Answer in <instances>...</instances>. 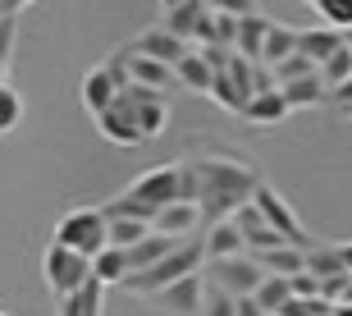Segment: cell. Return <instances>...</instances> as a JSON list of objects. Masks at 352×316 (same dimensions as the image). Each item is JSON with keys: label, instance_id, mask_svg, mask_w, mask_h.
<instances>
[{"label": "cell", "instance_id": "44", "mask_svg": "<svg viewBox=\"0 0 352 316\" xmlns=\"http://www.w3.org/2000/svg\"><path fill=\"white\" fill-rule=\"evenodd\" d=\"M0 316H5V312H0Z\"/></svg>", "mask_w": 352, "mask_h": 316}, {"label": "cell", "instance_id": "8", "mask_svg": "<svg viewBox=\"0 0 352 316\" xmlns=\"http://www.w3.org/2000/svg\"><path fill=\"white\" fill-rule=\"evenodd\" d=\"M96 129H101L105 143H119V147H142V129H138V105L129 101V92H119L115 101L105 105L96 115Z\"/></svg>", "mask_w": 352, "mask_h": 316}, {"label": "cell", "instance_id": "42", "mask_svg": "<svg viewBox=\"0 0 352 316\" xmlns=\"http://www.w3.org/2000/svg\"><path fill=\"white\" fill-rule=\"evenodd\" d=\"M343 46H348V51H352V28H348V32H343Z\"/></svg>", "mask_w": 352, "mask_h": 316}, {"label": "cell", "instance_id": "33", "mask_svg": "<svg viewBox=\"0 0 352 316\" xmlns=\"http://www.w3.org/2000/svg\"><path fill=\"white\" fill-rule=\"evenodd\" d=\"M19 119H23V96L14 92L10 83H0V138L19 129Z\"/></svg>", "mask_w": 352, "mask_h": 316}, {"label": "cell", "instance_id": "26", "mask_svg": "<svg viewBox=\"0 0 352 316\" xmlns=\"http://www.w3.org/2000/svg\"><path fill=\"white\" fill-rule=\"evenodd\" d=\"M210 78H215V74H210V69H206V60L197 55V46H192L188 55H183L179 65H174V83L192 87V92H210Z\"/></svg>", "mask_w": 352, "mask_h": 316}, {"label": "cell", "instance_id": "6", "mask_svg": "<svg viewBox=\"0 0 352 316\" xmlns=\"http://www.w3.org/2000/svg\"><path fill=\"white\" fill-rule=\"evenodd\" d=\"M41 275H46V289H51L55 298H69V293H78L91 280V262L82 257V252H69V248H60V243H46V252H41Z\"/></svg>", "mask_w": 352, "mask_h": 316}, {"label": "cell", "instance_id": "20", "mask_svg": "<svg viewBox=\"0 0 352 316\" xmlns=\"http://www.w3.org/2000/svg\"><path fill=\"white\" fill-rule=\"evenodd\" d=\"M288 55H298V28L270 23V32H265V46H261V60H256V65L274 69V65H284Z\"/></svg>", "mask_w": 352, "mask_h": 316}, {"label": "cell", "instance_id": "43", "mask_svg": "<svg viewBox=\"0 0 352 316\" xmlns=\"http://www.w3.org/2000/svg\"><path fill=\"white\" fill-rule=\"evenodd\" d=\"M343 115H348V119H352V110H343Z\"/></svg>", "mask_w": 352, "mask_h": 316}, {"label": "cell", "instance_id": "25", "mask_svg": "<svg viewBox=\"0 0 352 316\" xmlns=\"http://www.w3.org/2000/svg\"><path fill=\"white\" fill-rule=\"evenodd\" d=\"M293 110L284 105V96L279 92H261V96H252L248 105H243V119L248 124H279V119H288Z\"/></svg>", "mask_w": 352, "mask_h": 316}, {"label": "cell", "instance_id": "28", "mask_svg": "<svg viewBox=\"0 0 352 316\" xmlns=\"http://www.w3.org/2000/svg\"><path fill=\"white\" fill-rule=\"evenodd\" d=\"M105 215V220H142V224H151L156 220V211H146L138 198H129V193H119V198H105L101 207H96Z\"/></svg>", "mask_w": 352, "mask_h": 316}, {"label": "cell", "instance_id": "4", "mask_svg": "<svg viewBox=\"0 0 352 316\" xmlns=\"http://www.w3.org/2000/svg\"><path fill=\"white\" fill-rule=\"evenodd\" d=\"M51 243H60V248L69 252H82V257H96V252H105L110 243H105V215L96 207H78L69 211V215H60V224H55V238Z\"/></svg>", "mask_w": 352, "mask_h": 316}, {"label": "cell", "instance_id": "23", "mask_svg": "<svg viewBox=\"0 0 352 316\" xmlns=\"http://www.w3.org/2000/svg\"><path fill=\"white\" fill-rule=\"evenodd\" d=\"M252 257V252H248ZM252 262L261 266V275H274V280H293L302 275V252L298 248H274V252H256Z\"/></svg>", "mask_w": 352, "mask_h": 316}, {"label": "cell", "instance_id": "24", "mask_svg": "<svg viewBox=\"0 0 352 316\" xmlns=\"http://www.w3.org/2000/svg\"><path fill=\"white\" fill-rule=\"evenodd\" d=\"M78 96H82V105H87L91 115H101V110H105L110 101H115L119 92H115V83L105 78V69L96 65L91 74H82V83H78Z\"/></svg>", "mask_w": 352, "mask_h": 316}, {"label": "cell", "instance_id": "14", "mask_svg": "<svg viewBox=\"0 0 352 316\" xmlns=\"http://www.w3.org/2000/svg\"><path fill=\"white\" fill-rule=\"evenodd\" d=\"M124 60H129V87H146V92H160L174 87V69L170 65H156V60H146V55H133L124 46Z\"/></svg>", "mask_w": 352, "mask_h": 316}, {"label": "cell", "instance_id": "35", "mask_svg": "<svg viewBox=\"0 0 352 316\" xmlns=\"http://www.w3.org/2000/svg\"><path fill=\"white\" fill-rule=\"evenodd\" d=\"M274 87H284V83H302V78H316V65L311 60H302V55H288L284 65H274Z\"/></svg>", "mask_w": 352, "mask_h": 316}, {"label": "cell", "instance_id": "5", "mask_svg": "<svg viewBox=\"0 0 352 316\" xmlns=\"http://www.w3.org/2000/svg\"><path fill=\"white\" fill-rule=\"evenodd\" d=\"M252 207L261 211V220L270 224V229H274L279 238H284L288 248L307 252V248L316 243V238L307 234V229H302V220L293 215V207H288V198H284V193H279L274 184H265V179H261V184H256V193H252Z\"/></svg>", "mask_w": 352, "mask_h": 316}, {"label": "cell", "instance_id": "10", "mask_svg": "<svg viewBox=\"0 0 352 316\" xmlns=\"http://www.w3.org/2000/svg\"><path fill=\"white\" fill-rule=\"evenodd\" d=\"M201 293H206V280H201V275H188V280L165 284L160 293H151L146 303L160 307V312H170V316H201Z\"/></svg>", "mask_w": 352, "mask_h": 316}, {"label": "cell", "instance_id": "22", "mask_svg": "<svg viewBox=\"0 0 352 316\" xmlns=\"http://www.w3.org/2000/svg\"><path fill=\"white\" fill-rule=\"evenodd\" d=\"M101 312H105V284H96V280H87L78 293L60 298V316H101Z\"/></svg>", "mask_w": 352, "mask_h": 316}, {"label": "cell", "instance_id": "41", "mask_svg": "<svg viewBox=\"0 0 352 316\" xmlns=\"http://www.w3.org/2000/svg\"><path fill=\"white\" fill-rule=\"evenodd\" d=\"M339 257H343V271L352 275V243H339Z\"/></svg>", "mask_w": 352, "mask_h": 316}, {"label": "cell", "instance_id": "38", "mask_svg": "<svg viewBox=\"0 0 352 316\" xmlns=\"http://www.w3.org/2000/svg\"><path fill=\"white\" fill-rule=\"evenodd\" d=\"M288 289H293V298H320V280L302 271V275H293V280H288Z\"/></svg>", "mask_w": 352, "mask_h": 316}, {"label": "cell", "instance_id": "2", "mask_svg": "<svg viewBox=\"0 0 352 316\" xmlns=\"http://www.w3.org/2000/svg\"><path fill=\"white\" fill-rule=\"evenodd\" d=\"M201 266H206V252H201V238H183L179 248L170 252V257H160L151 271H138V275H129L119 289L138 293V298H151V293H160L165 284H174V280H188V275H201Z\"/></svg>", "mask_w": 352, "mask_h": 316}, {"label": "cell", "instance_id": "15", "mask_svg": "<svg viewBox=\"0 0 352 316\" xmlns=\"http://www.w3.org/2000/svg\"><path fill=\"white\" fill-rule=\"evenodd\" d=\"M201 224V215H197V207H188V202H174V207L156 211V220H151V234L160 238H174V243H183V238H192V229Z\"/></svg>", "mask_w": 352, "mask_h": 316}, {"label": "cell", "instance_id": "21", "mask_svg": "<svg viewBox=\"0 0 352 316\" xmlns=\"http://www.w3.org/2000/svg\"><path fill=\"white\" fill-rule=\"evenodd\" d=\"M274 92L284 96L288 110H311V105L329 101V87L320 83V74H316V78H302V83H284V87H274Z\"/></svg>", "mask_w": 352, "mask_h": 316}, {"label": "cell", "instance_id": "18", "mask_svg": "<svg viewBox=\"0 0 352 316\" xmlns=\"http://www.w3.org/2000/svg\"><path fill=\"white\" fill-rule=\"evenodd\" d=\"M201 252H206V262H224V257H243V238H238L234 220H215L201 238Z\"/></svg>", "mask_w": 352, "mask_h": 316}, {"label": "cell", "instance_id": "27", "mask_svg": "<svg viewBox=\"0 0 352 316\" xmlns=\"http://www.w3.org/2000/svg\"><path fill=\"white\" fill-rule=\"evenodd\" d=\"M91 280L96 284H124L129 280V262H124V252L119 248H105L91 257Z\"/></svg>", "mask_w": 352, "mask_h": 316}, {"label": "cell", "instance_id": "31", "mask_svg": "<svg viewBox=\"0 0 352 316\" xmlns=\"http://www.w3.org/2000/svg\"><path fill=\"white\" fill-rule=\"evenodd\" d=\"M151 234V224H142V220H105V243L110 248H133V243H142V238Z\"/></svg>", "mask_w": 352, "mask_h": 316}, {"label": "cell", "instance_id": "30", "mask_svg": "<svg viewBox=\"0 0 352 316\" xmlns=\"http://www.w3.org/2000/svg\"><path fill=\"white\" fill-rule=\"evenodd\" d=\"M256 298V307H261L265 316H279L288 307V298H293V289H288V280H274V275H265L261 280V289L252 293Z\"/></svg>", "mask_w": 352, "mask_h": 316}, {"label": "cell", "instance_id": "9", "mask_svg": "<svg viewBox=\"0 0 352 316\" xmlns=\"http://www.w3.org/2000/svg\"><path fill=\"white\" fill-rule=\"evenodd\" d=\"M129 198H138L146 211H165L179 202V160L170 165H156V170H146L142 179H133Z\"/></svg>", "mask_w": 352, "mask_h": 316}, {"label": "cell", "instance_id": "34", "mask_svg": "<svg viewBox=\"0 0 352 316\" xmlns=\"http://www.w3.org/2000/svg\"><path fill=\"white\" fill-rule=\"evenodd\" d=\"M316 14H320L325 28H334V32H348L352 28V0H316Z\"/></svg>", "mask_w": 352, "mask_h": 316}, {"label": "cell", "instance_id": "19", "mask_svg": "<svg viewBox=\"0 0 352 316\" xmlns=\"http://www.w3.org/2000/svg\"><path fill=\"white\" fill-rule=\"evenodd\" d=\"M174 248H179V243H174V238L146 234L142 243H133V248H124V262H129V275H138V271H151V266H156L160 257H170Z\"/></svg>", "mask_w": 352, "mask_h": 316}, {"label": "cell", "instance_id": "36", "mask_svg": "<svg viewBox=\"0 0 352 316\" xmlns=\"http://www.w3.org/2000/svg\"><path fill=\"white\" fill-rule=\"evenodd\" d=\"M210 101L220 105V110H229V115H243V96L234 92V83H229V74H215V78H210Z\"/></svg>", "mask_w": 352, "mask_h": 316}, {"label": "cell", "instance_id": "39", "mask_svg": "<svg viewBox=\"0 0 352 316\" xmlns=\"http://www.w3.org/2000/svg\"><path fill=\"white\" fill-rule=\"evenodd\" d=\"M329 101L339 105V110H352V78H348V83H339V87L329 92Z\"/></svg>", "mask_w": 352, "mask_h": 316}, {"label": "cell", "instance_id": "37", "mask_svg": "<svg viewBox=\"0 0 352 316\" xmlns=\"http://www.w3.org/2000/svg\"><path fill=\"white\" fill-rule=\"evenodd\" d=\"M201 280H206V275H201ZM234 303H238V298H229L224 289H215V284L206 280V293H201V316H234Z\"/></svg>", "mask_w": 352, "mask_h": 316}, {"label": "cell", "instance_id": "16", "mask_svg": "<svg viewBox=\"0 0 352 316\" xmlns=\"http://www.w3.org/2000/svg\"><path fill=\"white\" fill-rule=\"evenodd\" d=\"M302 271L316 275L320 284H325V280H343V275H348V271H343V257H339V243H320V238L302 252Z\"/></svg>", "mask_w": 352, "mask_h": 316}, {"label": "cell", "instance_id": "12", "mask_svg": "<svg viewBox=\"0 0 352 316\" xmlns=\"http://www.w3.org/2000/svg\"><path fill=\"white\" fill-rule=\"evenodd\" d=\"M238 10V5H234ZM270 23L274 19H265V14H256V10H238V37H234V51L243 55V60H261V46H265V32H270Z\"/></svg>", "mask_w": 352, "mask_h": 316}, {"label": "cell", "instance_id": "7", "mask_svg": "<svg viewBox=\"0 0 352 316\" xmlns=\"http://www.w3.org/2000/svg\"><path fill=\"white\" fill-rule=\"evenodd\" d=\"M206 280L215 289H224L229 298H252V293L261 289V266L252 262L248 252L243 257H224V262H206Z\"/></svg>", "mask_w": 352, "mask_h": 316}, {"label": "cell", "instance_id": "17", "mask_svg": "<svg viewBox=\"0 0 352 316\" xmlns=\"http://www.w3.org/2000/svg\"><path fill=\"white\" fill-rule=\"evenodd\" d=\"M343 46V32H334V28H307V32H298V55L302 60H311L316 65V74H320V65H325L329 55Z\"/></svg>", "mask_w": 352, "mask_h": 316}, {"label": "cell", "instance_id": "1", "mask_svg": "<svg viewBox=\"0 0 352 316\" xmlns=\"http://www.w3.org/2000/svg\"><path fill=\"white\" fill-rule=\"evenodd\" d=\"M183 165H188V174L197 184L192 207L206 224L229 220L238 207H248L256 184H261L256 165L234 156V151H197V156H183Z\"/></svg>", "mask_w": 352, "mask_h": 316}, {"label": "cell", "instance_id": "29", "mask_svg": "<svg viewBox=\"0 0 352 316\" xmlns=\"http://www.w3.org/2000/svg\"><path fill=\"white\" fill-rule=\"evenodd\" d=\"M19 14H23V0L0 14V83H5V74H10V60H14V41H19Z\"/></svg>", "mask_w": 352, "mask_h": 316}, {"label": "cell", "instance_id": "13", "mask_svg": "<svg viewBox=\"0 0 352 316\" xmlns=\"http://www.w3.org/2000/svg\"><path fill=\"white\" fill-rule=\"evenodd\" d=\"M129 101L138 105V129H142V138L165 133V124H170V101L165 96L146 92V87H129Z\"/></svg>", "mask_w": 352, "mask_h": 316}, {"label": "cell", "instance_id": "32", "mask_svg": "<svg viewBox=\"0 0 352 316\" xmlns=\"http://www.w3.org/2000/svg\"><path fill=\"white\" fill-rule=\"evenodd\" d=\"M348 78H352V51H348V46H339V51L320 65V83L334 92V87H339V83H348Z\"/></svg>", "mask_w": 352, "mask_h": 316}, {"label": "cell", "instance_id": "3", "mask_svg": "<svg viewBox=\"0 0 352 316\" xmlns=\"http://www.w3.org/2000/svg\"><path fill=\"white\" fill-rule=\"evenodd\" d=\"M160 28L188 46H215V5L206 0H170L160 10Z\"/></svg>", "mask_w": 352, "mask_h": 316}, {"label": "cell", "instance_id": "40", "mask_svg": "<svg viewBox=\"0 0 352 316\" xmlns=\"http://www.w3.org/2000/svg\"><path fill=\"white\" fill-rule=\"evenodd\" d=\"M234 316H265V312L256 307V298H238V303H234Z\"/></svg>", "mask_w": 352, "mask_h": 316}, {"label": "cell", "instance_id": "11", "mask_svg": "<svg viewBox=\"0 0 352 316\" xmlns=\"http://www.w3.org/2000/svg\"><path fill=\"white\" fill-rule=\"evenodd\" d=\"M129 51H133V55H146V60H156V65H170V69H174L183 55L192 51V46H188V41H179L174 32H165L160 23H151V28H142V32L129 41Z\"/></svg>", "mask_w": 352, "mask_h": 316}]
</instances>
